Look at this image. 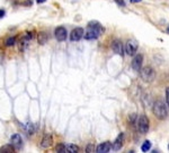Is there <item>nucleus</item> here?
<instances>
[{
    "label": "nucleus",
    "instance_id": "obj_13",
    "mask_svg": "<svg viewBox=\"0 0 169 153\" xmlns=\"http://www.w3.org/2000/svg\"><path fill=\"white\" fill-rule=\"evenodd\" d=\"M111 149H112V143L111 142H108V141H106V142L101 143L97 147H96V152L97 153H108L111 151Z\"/></svg>",
    "mask_w": 169,
    "mask_h": 153
},
{
    "label": "nucleus",
    "instance_id": "obj_28",
    "mask_svg": "<svg viewBox=\"0 0 169 153\" xmlns=\"http://www.w3.org/2000/svg\"><path fill=\"white\" fill-rule=\"evenodd\" d=\"M166 32H167V33H168V34H169V25H168V27H167V30H166Z\"/></svg>",
    "mask_w": 169,
    "mask_h": 153
},
{
    "label": "nucleus",
    "instance_id": "obj_3",
    "mask_svg": "<svg viewBox=\"0 0 169 153\" xmlns=\"http://www.w3.org/2000/svg\"><path fill=\"white\" fill-rule=\"evenodd\" d=\"M139 72H140L141 78L146 83H151L156 78V70L153 69L151 66L141 67V69Z\"/></svg>",
    "mask_w": 169,
    "mask_h": 153
},
{
    "label": "nucleus",
    "instance_id": "obj_8",
    "mask_svg": "<svg viewBox=\"0 0 169 153\" xmlns=\"http://www.w3.org/2000/svg\"><path fill=\"white\" fill-rule=\"evenodd\" d=\"M84 31L82 27H76L75 30H72L71 34H70V40L72 42H78L84 37Z\"/></svg>",
    "mask_w": 169,
    "mask_h": 153
},
{
    "label": "nucleus",
    "instance_id": "obj_12",
    "mask_svg": "<svg viewBox=\"0 0 169 153\" xmlns=\"http://www.w3.org/2000/svg\"><path fill=\"white\" fill-rule=\"evenodd\" d=\"M142 63H143V56L142 55H135L132 60V68L133 70L135 72H139L142 67Z\"/></svg>",
    "mask_w": 169,
    "mask_h": 153
},
{
    "label": "nucleus",
    "instance_id": "obj_22",
    "mask_svg": "<svg viewBox=\"0 0 169 153\" xmlns=\"http://www.w3.org/2000/svg\"><path fill=\"white\" fill-rule=\"evenodd\" d=\"M115 2L118 5V6H121V7H125V1L124 0H114Z\"/></svg>",
    "mask_w": 169,
    "mask_h": 153
},
{
    "label": "nucleus",
    "instance_id": "obj_26",
    "mask_svg": "<svg viewBox=\"0 0 169 153\" xmlns=\"http://www.w3.org/2000/svg\"><path fill=\"white\" fill-rule=\"evenodd\" d=\"M130 1H131L132 3H137V2H141L142 0H130Z\"/></svg>",
    "mask_w": 169,
    "mask_h": 153
},
{
    "label": "nucleus",
    "instance_id": "obj_20",
    "mask_svg": "<svg viewBox=\"0 0 169 153\" xmlns=\"http://www.w3.org/2000/svg\"><path fill=\"white\" fill-rule=\"evenodd\" d=\"M56 151L59 153H65V143H60L56 145Z\"/></svg>",
    "mask_w": 169,
    "mask_h": 153
},
{
    "label": "nucleus",
    "instance_id": "obj_29",
    "mask_svg": "<svg viewBox=\"0 0 169 153\" xmlns=\"http://www.w3.org/2000/svg\"><path fill=\"white\" fill-rule=\"evenodd\" d=\"M168 150H169V145H168Z\"/></svg>",
    "mask_w": 169,
    "mask_h": 153
},
{
    "label": "nucleus",
    "instance_id": "obj_17",
    "mask_svg": "<svg viewBox=\"0 0 169 153\" xmlns=\"http://www.w3.org/2000/svg\"><path fill=\"white\" fill-rule=\"evenodd\" d=\"M16 151V149L11 145V144H6V145H3V146L0 147V152L2 153H13Z\"/></svg>",
    "mask_w": 169,
    "mask_h": 153
},
{
    "label": "nucleus",
    "instance_id": "obj_7",
    "mask_svg": "<svg viewBox=\"0 0 169 153\" xmlns=\"http://www.w3.org/2000/svg\"><path fill=\"white\" fill-rule=\"evenodd\" d=\"M111 47H112V50H113L114 53L120 55V56H123L124 55V46H123V43H122V41L121 40L115 39V40L112 42Z\"/></svg>",
    "mask_w": 169,
    "mask_h": 153
},
{
    "label": "nucleus",
    "instance_id": "obj_25",
    "mask_svg": "<svg viewBox=\"0 0 169 153\" xmlns=\"http://www.w3.org/2000/svg\"><path fill=\"white\" fill-rule=\"evenodd\" d=\"M5 15H6V11H5L3 9H0V18H1V17H3Z\"/></svg>",
    "mask_w": 169,
    "mask_h": 153
},
{
    "label": "nucleus",
    "instance_id": "obj_9",
    "mask_svg": "<svg viewBox=\"0 0 169 153\" xmlns=\"http://www.w3.org/2000/svg\"><path fill=\"white\" fill-rule=\"evenodd\" d=\"M124 140H125V135L124 133H121L118 136L115 138L113 143H112V150L113 151H120L124 145Z\"/></svg>",
    "mask_w": 169,
    "mask_h": 153
},
{
    "label": "nucleus",
    "instance_id": "obj_23",
    "mask_svg": "<svg viewBox=\"0 0 169 153\" xmlns=\"http://www.w3.org/2000/svg\"><path fill=\"white\" fill-rule=\"evenodd\" d=\"M166 102H167V104L169 106V86L166 89Z\"/></svg>",
    "mask_w": 169,
    "mask_h": 153
},
{
    "label": "nucleus",
    "instance_id": "obj_16",
    "mask_svg": "<svg viewBox=\"0 0 169 153\" xmlns=\"http://www.w3.org/2000/svg\"><path fill=\"white\" fill-rule=\"evenodd\" d=\"M80 151L78 145L75 144H65V152L67 153H77Z\"/></svg>",
    "mask_w": 169,
    "mask_h": 153
},
{
    "label": "nucleus",
    "instance_id": "obj_11",
    "mask_svg": "<svg viewBox=\"0 0 169 153\" xmlns=\"http://www.w3.org/2000/svg\"><path fill=\"white\" fill-rule=\"evenodd\" d=\"M53 144V136L52 134H45L44 136H43L42 141H41V147L42 149H49V147L52 146Z\"/></svg>",
    "mask_w": 169,
    "mask_h": 153
},
{
    "label": "nucleus",
    "instance_id": "obj_14",
    "mask_svg": "<svg viewBox=\"0 0 169 153\" xmlns=\"http://www.w3.org/2000/svg\"><path fill=\"white\" fill-rule=\"evenodd\" d=\"M47 41H49V35H47L46 32H39L37 34V42H39V44L44 46L45 43H47Z\"/></svg>",
    "mask_w": 169,
    "mask_h": 153
},
{
    "label": "nucleus",
    "instance_id": "obj_18",
    "mask_svg": "<svg viewBox=\"0 0 169 153\" xmlns=\"http://www.w3.org/2000/svg\"><path fill=\"white\" fill-rule=\"evenodd\" d=\"M150 149H151V142H150V141H146V142L142 144V146H141L142 152H148Z\"/></svg>",
    "mask_w": 169,
    "mask_h": 153
},
{
    "label": "nucleus",
    "instance_id": "obj_19",
    "mask_svg": "<svg viewBox=\"0 0 169 153\" xmlns=\"http://www.w3.org/2000/svg\"><path fill=\"white\" fill-rule=\"evenodd\" d=\"M16 43V37H10L6 40V47H13Z\"/></svg>",
    "mask_w": 169,
    "mask_h": 153
},
{
    "label": "nucleus",
    "instance_id": "obj_21",
    "mask_svg": "<svg viewBox=\"0 0 169 153\" xmlns=\"http://www.w3.org/2000/svg\"><path fill=\"white\" fill-rule=\"evenodd\" d=\"M95 151V145H94V143H89L86 146V152L87 153H91V152H94Z\"/></svg>",
    "mask_w": 169,
    "mask_h": 153
},
{
    "label": "nucleus",
    "instance_id": "obj_24",
    "mask_svg": "<svg viewBox=\"0 0 169 153\" xmlns=\"http://www.w3.org/2000/svg\"><path fill=\"white\" fill-rule=\"evenodd\" d=\"M23 5H25V6H32V5H33V1H32V0H27V1H25V2H24Z\"/></svg>",
    "mask_w": 169,
    "mask_h": 153
},
{
    "label": "nucleus",
    "instance_id": "obj_1",
    "mask_svg": "<svg viewBox=\"0 0 169 153\" xmlns=\"http://www.w3.org/2000/svg\"><path fill=\"white\" fill-rule=\"evenodd\" d=\"M103 32H104V27L101 26V24L96 20H93L88 23L87 30L84 33V37L86 40H96L103 34Z\"/></svg>",
    "mask_w": 169,
    "mask_h": 153
},
{
    "label": "nucleus",
    "instance_id": "obj_2",
    "mask_svg": "<svg viewBox=\"0 0 169 153\" xmlns=\"http://www.w3.org/2000/svg\"><path fill=\"white\" fill-rule=\"evenodd\" d=\"M152 112L156 118L159 120H165L168 117V109H167L165 102L161 100H157L152 106Z\"/></svg>",
    "mask_w": 169,
    "mask_h": 153
},
{
    "label": "nucleus",
    "instance_id": "obj_5",
    "mask_svg": "<svg viewBox=\"0 0 169 153\" xmlns=\"http://www.w3.org/2000/svg\"><path fill=\"white\" fill-rule=\"evenodd\" d=\"M137 51H138V42L134 40H129L124 47V52L126 53L127 56H131L133 57L137 55Z\"/></svg>",
    "mask_w": 169,
    "mask_h": 153
},
{
    "label": "nucleus",
    "instance_id": "obj_4",
    "mask_svg": "<svg viewBox=\"0 0 169 153\" xmlns=\"http://www.w3.org/2000/svg\"><path fill=\"white\" fill-rule=\"evenodd\" d=\"M135 125H137L138 130L141 134H146L150 128V120L146 115H141V116H139V118H137Z\"/></svg>",
    "mask_w": 169,
    "mask_h": 153
},
{
    "label": "nucleus",
    "instance_id": "obj_10",
    "mask_svg": "<svg viewBox=\"0 0 169 153\" xmlns=\"http://www.w3.org/2000/svg\"><path fill=\"white\" fill-rule=\"evenodd\" d=\"M10 144L13 145L16 150H19L23 147V137L20 136V134H14L10 137Z\"/></svg>",
    "mask_w": 169,
    "mask_h": 153
},
{
    "label": "nucleus",
    "instance_id": "obj_27",
    "mask_svg": "<svg viewBox=\"0 0 169 153\" xmlns=\"http://www.w3.org/2000/svg\"><path fill=\"white\" fill-rule=\"evenodd\" d=\"M37 1V3H43V2H45L46 0H36Z\"/></svg>",
    "mask_w": 169,
    "mask_h": 153
},
{
    "label": "nucleus",
    "instance_id": "obj_15",
    "mask_svg": "<svg viewBox=\"0 0 169 153\" xmlns=\"http://www.w3.org/2000/svg\"><path fill=\"white\" fill-rule=\"evenodd\" d=\"M22 127H23V129L25 130L27 134H29V135H32L33 133H35V126H34V124H32V123L22 124Z\"/></svg>",
    "mask_w": 169,
    "mask_h": 153
},
{
    "label": "nucleus",
    "instance_id": "obj_6",
    "mask_svg": "<svg viewBox=\"0 0 169 153\" xmlns=\"http://www.w3.org/2000/svg\"><path fill=\"white\" fill-rule=\"evenodd\" d=\"M54 35H56V39L59 42H63V41L67 40V37H68V32H67V28L63 26H59L54 31Z\"/></svg>",
    "mask_w": 169,
    "mask_h": 153
}]
</instances>
